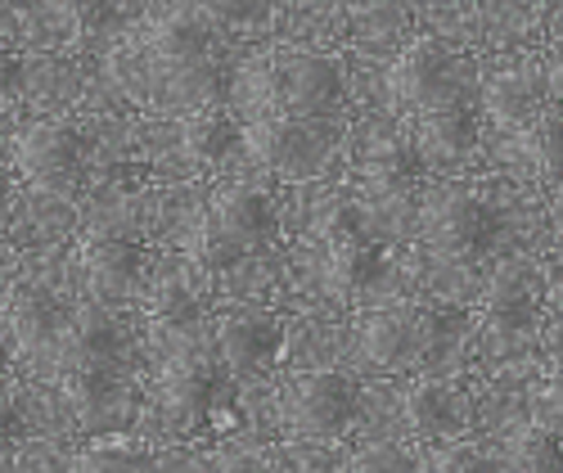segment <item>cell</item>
Instances as JSON below:
<instances>
[{
    "label": "cell",
    "mask_w": 563,
    "mask_h": 473,
    "mask_svg": "<svg viewBox=\"0 0 563 473\" xmlns=\"http://www.w3.org/2000/svg\"><path fill=\"white\" fill-rule=\"evenodd\" d=\"M59 384L73 410L90 424L118 415L122 406V365H126V329L100 311L86 307L68 316L64 343H59Z\"/></svg>",
    "instance_id": "cell-1"
},
{
    "label": "cell",
    "mask_w": 563,
    "mask_h": 473,
    "mask_svg": "<svg viewBox=\"0 0 563 473\" xmlns=\"http://www.w3.org/2000/svg\"><path fill=\"white\" fill-rule=\"evenodd\" d=\"M154 55L180 95L199 109H212L225 90V68L217 51V23L203 10H172L154 23Z\"/></svg>",
    "instance_id": "cell-2"
},
{
    "label": "cell",
    "mask_w": 563,
    "mask_h": 473,
    "mask_svg": "<svg viewBox=\"0 0 563 473\" xmlns=\"http://www.w3.org/2000/svg\"><path fill=\"white\" fill-rule=\"evenodd\" d=\"M275 204L262 185H225L208 208L203 234H199V257L208 271H230L244 257L262 253L275 240Z\"/></svg>",
    "instance_id": "cell-3"
},
{
    "label": "cell",
    "mask_w": 563,
    "mask_h": 473,
    "mask_svg": "<svg viewBox=\"0 0 563 473\" xmlns=\"http://www.w3.org/2000/svg\"><path fill=\"white\" fill-rule=\"evenodd\" d=\"M253 158L279 176V180H311L324 172V163L339 150V131L324 118H294V113H271L244 131Z\"/></svg>",
    "instance_id": "cell-4"
},
{
    "label": "cell",
    "mask_w": 563,
    "mask_h": 473,
    "mask_svg": "<svg viewBox=\"0 0 563 473\" xmlns=\"http://www.w3.org/2000/svg\"><path fill=\"white\" fill-rule=\"evenodd\" d=\"M14 158H19V172L36 189H45V195H77L90 172V140L77 122L41 118L19 131Z\"/></svg>",
    "instance_id": "cell-5"
},
{
    "label": "cell",
    "mask_w": 563,
    "mask_h": 473,
    "mask_svg": "<svg viewBox=\"0 0 563 473\" xmlns=\"http://www.w3.org/2000/svg\"><path fill=\"white\" fill-rule=\"evenodd\" d=\"M225 393H230V370L217 356H208L199 348L176 352L163 370V384H158L167 429H176V433L208 429L217 410L225 406Z\"/></svg>",
    "instance_id": "cell-6"
},
{
    "label": "cell",
    "mask_w": 563,
    "mask_h": 473,
    "mask_svg": "<svg viewBox=\"0 0 563 473\" xmlns=\"http://www.w3.org/2000/svg\"><path fill=\"white\" fill-rule=\"evenodd\" d=\"M464 81H468V59L442 36H415L393 64V90L415 113L464 105Z\"/></svg>",
    "instance_id": "cell-7"
},
{
    "label": "cell",
    "mask_w": 563,
    "mask_h": 473,
    "mask_svg": "<svg viewBox=\"0 0 563 473\" xmlns=\"http://www.w3.org/2000/svg\"><path fill=\"white\" fill-rule=\"evenodd\" d=\"M361 397L343 370H307L285 393V424L298 438L334 442L356 424Z\"/></svg>",
    "instance_id": "cell-8"
},
{
    "label": "cell",
    "mask_w": 563,
    "mask_h": 473,
    "mask_svg": "<svg viewBox=\"0 0 563 473\" xmlns=\"http://www.w3.org/2000/svg\"><path fill=\"white\" fill-rule=\"evenodd\" d=\"M424 230L442 257L474 262L496 244L500 212L483 195H474V189H442V195H433V204H429Z\"/></svg>",
    "instance_id": "cell-9"
},
{
    "label": "cell",
    "mask_w": 563,
    "mask_h": 473,
    "mask_svg": "<svg viewBox=\"0 0 563 473\" xmlns=\"http://www.w3.org/2000/svg\"><path fill=\"white\" fill-rule=\"evenodd\" d=\"M275 109L294 118H324L343 105V73L330 55L285 51L275 59Z\"/></svg>",
    "instance_id": "cell-10"
},
{
    "label": "cell",
    "mask_w": 563,
    "mask_h": 473,
    "mask_svg": "<svg viewBox=\"0 0 563 473\" xmlns=\"http://www.w3.org/2000/svg\"><path fill=\"white\" fill-rule=\"evenodd\" d=\"M541 298L545 284L541 271L523 257H509L492 271L487 294H483V324L496 339H528L541 324Z\"/></svg>",
    "instance_id": "cell-11"
},
{
    "label": "cell",
    "mask_w": 563,
    "mask_h": 473,
    "mask_svg": "<svg viewBox=\"0 0 563 473\" xmlns=\"http://www.w3.org/2000/svg\"><path fill=\"white\" fill-rule=\"evenodd\" d=\"M145 271H150V253L126 230H96L81 244V275L90 284V294L100 298L135 294L145 284Z\"/></svg>",
    "instance_id": "cell-12"
},
{
    "label": "cell",
    "mask_w": 563,
    "mask_h": 473,
    "mask_svg": "<svg viewBox=\"0 0 563 473\" xmlns=\"http://www.w3.org/2000/svg\"><path fill=\"white\" fill-rule=\"evenodd\" d=\"M285 352V324L266 311H225L217 320V361L234 374H257Z\"/></svg>",
    "instance_id": "cell-13"
},
{
    "label": "cell",
    "mask_w": 563,
    "mask_h": 473,
    "mask_svg": "<svg viewBox=\"0 0 563 473\" xmlns=\"http://www.w3.org/2000/svg\"><path fill=\"white\" fill-rule=\"evenodd\" d=\"M64 329H68V311L51 289H23L10 302V334L14 348L32 361H51L59 356L64 343Z\"/></svg>",
    "instance_id": "cell-14"
},
{
    "label": "cell",
    "mask_w": 563,
    "mask_h": 473,
    "mask_svg": "<svg viewBox=\"0 0 563 473\" xmlns=\"http://www.w3.org/2000/svg\"><path fill=\"white\" fill-rule=\"evenodd\" d=\"M388 275V253L369 240V234L343 217L330 230V279L339 294H369L374 284Z\"/></svg>",
    "instance_id": "cell-15"
},
{
    "label": "cell",
    "mask_w": 563,
    "mask_h": 473,
    "mask_svg": "<svg viewBox=\"0 0 563 473\" xmlns=\"http://www.w3.org/2000/svg\"><path fill=\"white\" fill-rule=\"evenodd\" d=\"M361 352L369 365L379 370H410L424 361V334H419L415 311L397 307V311H374L361 324Z\"/></svg>",
    "instance_id": "cell-16"
},
{
    "label": "cell",
    "mask_w": 563,
    "mask_h": 473,
    "mask_svg": "<svg viewBox=\"0 0 563 473\" xmlns=\"http://www.w3.org/2000/svg\"><path fill=\"white\" fill-rule=\"evenodd\" d=\"M406 424L415 438H455L464 433L468 424V406H464V393L446 378H424V384H415L406 393Z\"/></svg>",
    "instance_id": "cell-17"
},
{
    "label": "cell",
    "mask_w": 563,
    "mask_h": 473,
    "mask_svg": "<svg viewBox=\"0 0 563 473\" xmlns=\"http://www.w3.org/2000/svg\"><path fill=\"white\" fill-rule=\"evenodd\" d=\"M541 100H545V68H537V64H514V68L496 73L483 95L492 122H500V127H528L545 109Z\"/></svg>",
    "instance_id": "cell-18"
},
{
    "label": "cell",
    "mask_w": 563,
    "mask_h": 473,
    "mask_svg": "<svg viewBox=\"0 0 563 473\" xmlns=\"http://www.w3.org/2000/svg\"><path fill=\"white\" fill-rule=\"evenodd\" d=\"M419 154L424 163H460L478 145V113L468 105H446L433 113H419Z\"/></svg>",
    "instance_id": "cell-19"
},
{
    "label": "cell",
    "mask_w": 563,
    "mask_h": 473,
    "mask_svg": "<svg viewBox=\"0 0 563 473\" xmlns=\"http://www.w3.org/2000/svg\"><path fill=\"white\" fill-rule=\"evenodd\" d=\"M424 154H419V145H410V140H374L369 154H365V185L374 189V195L384 199H401L410 195V189L424 180Z\"/></svg>",
    "instance_id": "cell-20"
},
{
    "label": "cell",
    "mask_w": 563,
    "mask_h": 473,
    "mask_svg": "<svg viewBox=\"0 0 563 473\" xmlns=\"http://www.w3.org/2000/svg\"><path fill=\"white\" fill-rule=\"evenodd\" d=\"M180 135H185V150H190V158H195V163H203V167L225 163L234 150L244 145V127L234 122L225 109H217V105L185 118Z\"/></svg>",
    "instance_id": "cell-21"
},
{
    "label": "cell",
    "mask_w": 563,
    "mask_h": 473,
    "mask_svg": "<svg viewBox=\"0 0 563 473\" xmlns=\"http://www.w3.org/2000/svg\"><path fill=\"white\" fill-rule=\"evenodd\" d=\"M505 473H563V438L528 424L523 433H514L509 451H505Z\"/></svg>",
    "instance_id": "cell-22"
},
{
    "label": "cell",
    "mask_w": 563,
    "mask_h": 473,
    "mask_svg": "<svg viewBox=\"0 0 563 473\" xmlns=\"http://www.w3.org/2000/svg\"><path fill=\"white\" fill-rule=\"evenodd\" d=\"M203 311H199V298L185 294V289H163L154 302H150V324L163 343H190L195 329H199Z\"/></svg>",
    "instance_id": "cell-23"
},
{
    "label": "cell",
    "mask_w": 563,
    "mask_h": 473,
    "mask_svg": "<svg viewBox=\"0 0 563 473\" xmlns=\"http://www.w3.org/2000/svg\"><path fill=\"white\" fill-rule=\"evenodd\" d=\"M523 154L550 176H563V109L545 105L528 127H523Z\"/></svg>",
    "instance_id": "cell-24"
},
{
    "label": "cell",
    "mask_w": 563,
    "mask_h": 473,
    "mask_svg": "<svg viewBox=\"0 0 563 473\" xmlns=\"http://www.w3.org/2000/svg\"><path fill=\"white\" fill-rule=\"evenodd\" d=\"M419 320V334H424V361H438L446 352H455L464 343V311L455 307H424V311H415Z\"/></svg>",
    "instance_id": "cell-25"
},
{
    "label": "cell",
    "mask_w": 563,
    "mask_h": 473,
    "mask_svg": "<svg viewBox=\"0 0 563 473\" xmlns=\"http://www.w3.org/2000/svg\"><path fill=\"white\" fill-rule=\"evenodd\" d=\"M59 10V23L73 32V36H104L118 14H122V0H55Z\"/></svg>",
    "instance_id": "cell-26"
},
{
    "label": "cell",
    "mask_w": 563,
    "mask_h": 473,
    "mask_svg": "<svg viewBox=\"0 0 563 473\" xmlns=\"http://www.w3.org/2000/svg\"><path fill=\"white\" fill-rule=\"evenodd\" d=\"M77 473H154V460L122 442H96L77 455Z\"/></svg>",
    "instance_id": "cell-27"
},
{
    "label": "cell",
    "mask_w": 563,
    "mask_h": 473,
    "mask_svg": "<svg viewBox=\"0 0 563 473\" xmlns=\"http://www.w3.org/2000/svg\"><path fill=\"white\" fill-rule=\"evenodd\" d=\"M347 473H415V460L393 442H369L352 455Z\"/></svg>",
    "instance_id": "cell-28"
},
{
    "label": "cell",
    "mask_w": 563,
    "mask_h": 473,
    "mask_svg": "<svg viewBox=\"0 0 563 473\" xmlns=\"http://www.w3.org/2000/svg\"><path fill=\"white\" fill-rule=\"evenodd\" d=\"M433 473H505V469L487 451H478L474 442H451L433 460Z\"/></svg>",
    "instance_id": "cell-29"
},
{
    "label": "cell",
    "mask_w": 563,
    "mask_h": 473,
    "mask_svg": "<svg viewBox=\"0 0 563 473\" xmlns=\"http://www.w3.org/2000/svg\"><path fill=\"white\" fill-rule=\"evenodd\" d=\"M212 23H225V28H249V23H262L271 0H203L199 6Z\"/></svg>",
    "instance_id": "cell-30"
},
{
    "label": "cell",
    "mask_w": 563,
    "mask_h": 473,
    "mask_svg": "<svg viewBox=\"0 0 563 473\" xmlns=\"http://www.w3.org/2000/svg\"><path fill=\"white\" fill-rule=\"evenodd\" d=\"M537 424L563 438V365L545 374V384L537 393Z\"/></svg>",
    "instance_id": "cell-31"
},
{
    "label": "cell",
    "mask_w": 563,
    "mask_h": 473,
    "mask_svg": "<svg viewBox=\"0 0 563 473\" xmlns=\"http://www.w3.org/2000/svg\"><path fill=\"white\" fill-rule=\"evenodd\" d=\"M23 438H27V415H23V406L14 402L10 388H0V451L19 447Z\"/></svg>",
    "instance_id": "cell-32"
},
{
    "label": "cell",
    "mask_w": 563,
    "mask_h": 473,
    "mask_svg": "<svg viewBox=\"0 0 563 473\" xmlns=\"http://www.w3.org/2000/svg\"><path fill=\"white\" fill-rule=\"evenodd\" d=\"M23 90V55L10 41H0V105H10Z\"/></svg>",
    "instance_id": "cell-33"
},
{
    "label": "cell",
    "mask_w": 563,
    "mask_h": 473,
    "mask_svg": "<svg viewBox=\"0 0 563 473\" xmlns=\"http://www.w3.org/2000/svg\"><path fill=\"white\" fill-rule=\"evenodd\" d=\"M212 473H271V464L257 451H225Z\"/></svg>",
    "instance_id": "cell-34"
},
{
    "label": "cell",
    "mask_w": 563,
    "mask_h": 473,
    "mask_svg": "<svg viewBox=\"0 0 563 473\" xmlns=\"http://www.w3.org/2000/svg\"><path fill=\"white\" fill-rule=\"evenodd\" d=\"M545 100L563 109V51H559V55L550 59V68H545Z\"/></svg>",
    "instance_id": "cell-35"
},
{
    "label": "cell",
    "mask_w": 563,
    "mask_h": 473,
    "mask_svg": "<svg viewBox=\"0 0 563 473\" xmlns=\"http://www.w3.org/2000/svg\"><path fill=\"white\" fill-rule=\"evenodd\" d=\"M550 298H554V307H559V311H563V271H559V279H554V284H550Z\"/></svg>",
    "instance_id": "cell-36"
},
{
    "label": "cell",
    "mask_w": 563,
    "mask_h": 473,
    "mask_svg": "<svg viewBox=\"0 0 563 473\" xmlns=\"http://www.w3.org/2000/svg\"><path fill=\"white\" fill-rule=\"evenodd\" d=\"M5 204H10V185H5V176H0V212H5Z\"/></svg>",
    "instance_id": "cell-37"
},
{
    "label": "cell",
    "mask_w": 563,
    "mask_h": 473,
    "mask_svg": "<svg viewBox=\"0 0 563 473\" xmlns=\"http://www.w3.org/2000/svg\"><path fill=\"white\" fill-rule=\"evenodd\" d=\"M14 6H23V0H0V10H14Z\"/></svg>",
    "instance_id": "cell-38"
},
{
    "label": "cell",
    "mask_w": 563,
    "mask_h": 473,
    "mask_svg": "<svg viewBox=\"0 0 563 473\" xmlns=\"http://www.w3.org/2000/svg\"><path fill=\"white\" fill-rule=\"evenodd\" d=\"M271 473H298V469H271Z\"/></svg>",
    "instance_id": "cell-39"
},
{
    "label": "cell",
    "mask_w": 563,
    "mask_h": 473,
    "mask_svg": "<svg viewBox=\"0 0 563 473\" xmlns=\"http://www.w3.org/2000/svg\"><path fill=\"white\" fill-rule=\"evenodd\" d=\"M455 6H474V0H455Z\"/></svg>",
    "instance_id": "cell-40"
},
{
    "label": "cell",
    "mask_w": 563,
    "mask_h": 473,
    "mask_svg": "<svg viewBox=\"0 0 563 473\" xmlns=\"http://www.w3.org/2000/svg\"><path fill=\"white\" fill-rule=\"evenodd\" d=\"M0 284H5V271H0Z\"/></svg>",
    "instance_id": "cell-41"
}]
</instances>
